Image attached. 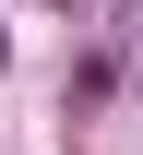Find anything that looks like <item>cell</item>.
I'll list each match as a JSON object with an SVG mask.
<instances>
[{
	"mask_svg": "<svg viewBox=\"0 0 143 155\" xmlns=\"http://www.w3.org/2000/svg\"><path fill=\"white\" fill-rule=\"evenodd\" d=\"M0 60H12V36H0Z\"/></svg>",
	"mask_w": 143,
	"mask_h": 155,
	"instance_id": "obj_1",
	"label": "cell"
}]
</instances>
